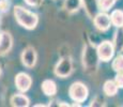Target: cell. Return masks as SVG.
Listing matches in <instances>:
<instances>
[{
    "mask_svg": "<svg viewBox=\"0 0 123 107\" xmlns=\"http://www.w3.org/2000/svg\"><path fill=\"white\" fill-rule=\"evenodd\" d=\"M14 16L15 19L22 27L26 29H34L39 23V17L33 12L28 11L27 9L23 8L20 6H17L14 8Z\"/></svg>",
    "mask_w": 123,
    "mask_h": 107,
    "instance_id": "6da1fadb",
    "label": "cell"
},
{
    "mask_svg": "<svg viewBox=\"0 0 123 107\" xmlns=\"http://www.w3.org/2000/svg\"><path fill=\"white\" fill-rule=\"evenodd\" d=\"M98 60L100 58H98V50H95L90 45H87L82 54V63H84L85 70L89 73H94L98 69Z\"/></svg>",
    "mask_w": 123,
    "mask_h": 107,
    "instance_id": "7a4b0ae2",
    "label": "cell"
},
{
    "mask_svg": "<svg viewBox=\"0 0 123 107\" xmlns=\"http://www.w3.org/2000/svg\"><path fill=\"white\" fill-rule=\"evenodd\" d=\"M68 94H70L71 99L73 101L77 102V103H82V102H85L87 100L89 92L86 85H84L82 82H76L74 84H72V86L70 87Z\"/></svg>",
    "mask_w": 123,
    "mask_h": 107,
    "instance_id": "3957f363",
    "label": "cell"
},
{
    "mask_svg": "<svg viewBox=\"0 0 123 107\" xmlns=\"http://www.w3.org/2000/svg\"><path fill=\"white\" fill-rule=\"evenodd\" d=\"M73 72V62L70 57H63L55 66V74L61 78L68 77Z\"/></svg>",
    "mask_w": 123,
    "mask_h": 107,
    "instance_id": "277c9868",
    "label": "cell"
},
{
    "mask_svg": "<svg viewBox=\"0 0 123 107\" xmlns=\"http://www.w3.org/2000/svg\"><path fill=\"white\" fill-rule=\"evenodd\" d=\"M96 50H98V55L100 60L104 61V62H107V61H109L113 57V54H115V45L109 41H104L98 46Z\"/></svg>",
    "mask_w": 123,
    "mask_h": 107,
    "instance_id": "5b68a950",
    "label": "cell"
},
{
    "mask_svg": "<svg viewBox=\"0 0 123 107\" xmlns=\"http://www.w3.org/2000/svg\"><path fill=\"white\" fill-rule=\"evenodd\" d=\"M93 21L95 27L98 28L101 31H106V30L109 29L110 25H111V19H110V16L107 15L106 13H98L95 16L93 17Z\"/></svg>",
    "mask_w": 123,
    "mask_h": 107,
    "instance_id": "8992f818",
    "label": "cell"
},
{
    "mask_svg": "<svg viewBox=\"0 0 123 107\" xmlns=\"http://www.w3.org/2000/svg\"><path fill=\"white\" fill-rule=\"evenodd\" d=\"M37 51L32 47H27L22 53V62L27 68H33L37 63Z\"/></svg>",
    "mask_w": 123,
    "mask_h": 107,
    "instance_id": "52a82bcc",
    "label": "cell"
},
{
    "mask_svg": "<svg viewBox=\"0 0 123 107\" xmlns=\"http://www.w3.org/2000/svg\"><path fill=\"white\" fill-rule=\"evenodd\" d=\"M32 79L28 74L26 73H19L16 75L15 77V85L17 87V89L22 92H26L29 90V88L31 87Z\"/></svg>",
    "mask_w": 123,
    "mask_h": 107,
    "instance_id": "ba28073f",
    "label": "cell"
},
{
    "mask_svg": "<svg viewBox=\"0 0 123 107\" xmlns=\"http://www.w3.org/2000/svg\"><path fill=\"white\" fill-rule=\"evenodd\" d=\"M42 91L45 95L47 96H54L57 93V85L54 80L46 79L42 82Z\"/></svg>",
    "mask_w": 123,
    "mask_h": 107,
    "instance_id": "9c48e42d",
    "label": "cell"
},
{
    "mask_svg": "<svg viewBox=\"0 0 123 107\" xmlns=\"http://www.w3.org/2000/svg\"><path fill=\"white\" fill-rule=\"evenodd\" d=\"M11 105L16 107H27L29 106V99L20 93L14 94L11 97Z\"/></svg>",
    "mask_w": 123,
    "mask_h": 107,
    "instance_id": "30bf717a",
    "label": "cell"
},
{
    "mask_svg": "<svg viewBox=\"0 0 123 107\" xmlns=\"http://www.w3.org/2000/svg\"><path fill=\"white\" fill-rule=\"evenodd\" d=\"M12 37L10 35V33L8 32H3V39H2V42L0 44V55H3L6 53H8L12 47Z\"/></svg>",
    "mask_w": 123,
    "mask_h": 107,
    "instance_id": "8fae6325",
    "label": "cell"
},
{
    "mask_svg": "<svg viewBox=\"0 0 123 107\" xmlns=\"http://www.w3.org/2000/svg\"><path fill=\"white\" fill-rule=\"evenodd\" d=\"M118 85L116 84V82H112V80H107V82L104 84L103 90H104V93L108 96H113L117 94L118 91Z\"/></svg>",
    "mask_w": 123,
    "mask_h": 107,
    "instance_id": "7c38bea8",
    "label": "cell"
},
{
    "mask_svg": "<svg viewBox=\"0 0 123 107\" xmlns=\"http://www.w3.org/2000/svg\"><path fill=\"white\" fill-rule=\"evenodd\" d=\"M110 19L113 26H116L117 28H121L123 26V11L115 10L110 14Z\"/></svg>",
    "mask_w": 123,
    "mask_h": 107,
    "instance_id": "4fadbf2b",
    "label": "cell"
},
{
    "mask_svg": "<svg viewBox=\"0 0 123 107\" xmlns=\"http://www.w3.org/2000/svg\"><path fill=\"white\" fill-rule=\"evenodd\" d=\"M113 45L115 48L119 51L123 50V30L119 29L115 34V40H113Z\"/></svg>",
    "mask_w": 123,
    "mask_h": 107,
    "instance_id": "5bb4252c",
    "label": "cell"
},
{
    "mask_svg": "<svg viewBox=\"0 0 123 107\" xmlns=\"http://www.w3.org/2000/svg\"><path fill=\"white\" fill-rule=\"evenodd\" d=\"M82 2H84V6H86V10L88 12V14L90 16H93L94 11L98 8V2L95 0H82Z\"/></svg>",
    "mask_w": 123,
    "mask_h": 107,
    "instance_id": "9a60e30c",
    "label": "cell"
},
{
    "mask_svg": "<svg viewBox=\"0 0 123 107\" xmlns=\"http://www.w3.org/2000/svg\"><path fill=\"white\" fill-rule=\"evenodd\" d=\"M82 0H65V9L68 12H75L80 8Z\"/></svg>",
    "mask_w": 123,
    "mask_h": 107,
    "instance_id": "2e32d148",
    "label": "cell"
},
{
    "mask_svg": "<svg viewBox=\"0 0 123 107\" xmlns=\"http://www.w3.org/2000/svg\"><path fill=\"white\" fill-rule=\"evenodd\" d=\"M112 69L117 73H123V56L122 55L116 57L115 60L112 61Z\"/></svg>",
    "mask_w": 123,
    "mask_h": 107,
    "instance_id": "e0dca14e",
    "label": "cell"
},
{
    "mask_svg": "<svg viewBox=\"0 0 123 107\" xmlns=\"http://www.w3.org/2000/svg\"><path fill=\"white\" fill-rule=\"evenodd\" d=\"M115 0H98V6L101 11H108L113 6Z\"/></svg>",
    "mask_w": 123,
    "mask_h": 107,
    "instance_id": "ac0fdd59",
    "label": "cell"
},
{
    "mask_svg": "<svg viewBox=\"0 0 123 107\" xmlns=\"http://www.w3.org/2000/svg\"><path fill=\"white\" fill-rule=\"evenodd\" d=\"M11 2L9 0H0V13H6L10 10Z\"/></svg>",
    "mask_w": 123,
    "mask_h": 107,
    "instance_id": "d6986e66",
    "label": "cell"
},
{
    "mask_svg": "<svg viewBox=\"0 0 123 107\" xmlns=\"http://www.w3.org/2000/svg\"><path fill=\"white\" fill-rule=\"evenodd\" d=\"M105 101H104V99H102L101 96H96L95 99L93 100V101L91 102V104H90V106H104L105 105Z\"/></svg>",
    "mask_w": 123,
    "mask_h": 107,
    "instance_id": "ffe728a7",
    "label": "cell"
},
{
    "mask_svg": "<svg viewBox=\"0 0 123 107\" xmlns=\"http://www.w3.org/2000/svg\"><path fill=\"white\" fill-rule=\"evenodd\" d=\"M115 82L118 85V87L123 88V73H118L115 78Z\"/></svg>",
    "mask_w": 123,
    "mask_h": 107,
    "instance_id": "44dd1931",
    "label": "cell"
},
{
    "mask_svg": "<svg viewBox=\"0 0 123 107\" xmlns=\"http://www.w3.org/2000/svg\"><path fill=\"white\" fill-rule=\"evenodd\" d=\"M25 2L31 6H39L42 4L43 0H25Z\"/></svg>",
    "mask_w": 123,
    "mask_h": 107,
    "instance_id": "7402d4cb",
    "label": "cell"
},
{
    "mask_svg": "<svg viewBox=\"0 0 123 107\" xmlns=\"http://www.w3.org/2000/svg\"><path fill=\"white\" fill-rule=\"evenodd\" d=\"M2 39H3V32L0 31V44H1V42H2Z\"/></svg>",
    "mask_w": 123,
    "mask_h": 107,
    "instance_id": "603a6c76",
    "label": "cell"
},
{
    "mask_svg": "<svg viewBox=\"0 0 123 107\" xmlns=\"http://www.w3.org/2000/svg\"><path fill=\"white\" fill-rule=\"evenodd\" d=\"M0 74H1V68H0Z\"/></svg>",
    "mask_w": 123,
    "mask_h": 107,
    "instance_id": "cb8c5ba5",
    "label": "cell"
},
{
    "mask_svg": "<svg viewBox=\"0 0 123 107\" xmlns=\"http://www.w3.org/2000/svg\"><path fill=\"white\" fill-rule=\"evenodd\" d=\"M115 1H116V0H115Z\"/></svg>",
    "mask_w": 123,
    "mask_h": 107,
    "instance_id": "d4e9b609",
    "label": "cell"
}]
</instances>
